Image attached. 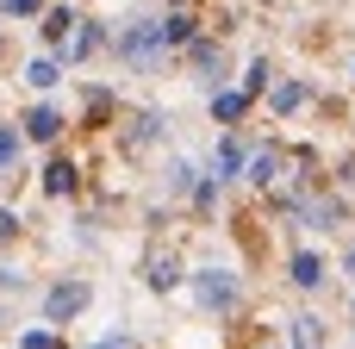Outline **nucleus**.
I'll return each instance as SVG.
<instances>
[{
  "instance_id": "nucleus-1",
  "label": "nucleus",
  "mask_w": 355,
  "mask_h": 349,
  "mask_svg": "<svg viewBox=\"0 0 355 349\" xmlns=\"http://www.w3.org/2000/svg\"><path fill=\"white\" fill-rule=\"evenodd\" d=\"M19 131H25V137H37V144H50V137H62V112H56V106H37Z\"/></svg>"
},
{
  "instance_id": "nucleus-2",
  "label": "nucleus",
  "mask_w": 355,
  "mask_h": 349,
  "mask_svg": "<svg viewBox=\"0 0 355 349\" xmlns=\"http://www.w3.org/2000/svg\"><path fill=\"white\" fill-rule=\"evenodd\" d=\"M81 306H87V287H81V281L56 287V293H50V325H62V318H69V312H81Z\"/></svg>"
},
{
  "instance_id": "nucleus-3",
  "label": "nucleus",
  "mask_w": 355,
  "mask_h": 349,
  "mask_svg": "<svg viewBox=\"0 0 355 349\" xmlns=\"http://www.w3.org/2000/svg\"><path fill=\"white\" fill-rule=\"evenodd\" d=\"M293 287H306V293H312V287H324V262H318L312 250H300V256H293Z\"/></svg>"
},
{
  "instance_id": "nucleus-4",
  "label": "nucleus",
  "mask_w": 355,
  "mask_h": 349,
  "mask_svg": "<svg viewBox=\"0 0 355 349\" xmlns=\"http://www.w3.org/2000/svg\"><path fill=\"white\" fill-rule=\"evenodd\" d=\"M19 150H25V131L19 125H0V175L19 169Z\"/></svg>"
},
{
  "instance_id": "nucleus-5",
  "label": "nucleus",
  "mask_w": 355,
  "mask_h": 349,
  "mask_svg": "<svg viewBox=\"0 0 355 349\" xmlns=\"http://www.w3.org/2000/svg\"><path fill=\"white\" fill-rule=\"evenodd\" d=\"M243 112H250V94H218V100H212V119H218V125H237Z\"/></svg>"
},
{
  "instance_id": "nucleus-6",
  "label": "nucleus",
  "mask_w": 355,
  "mask_h": 349,
  "mask_svg": "<svg viewBox=\"0 0 355 349\" xmlns=\"http://www.w3.org/2000/svg\"><path fill=\"white\" fill-rule=\"evenodd\" d=\"M200 300H206V306H231V300H237V287H231V281H218V275H200Z\"/></svg>"
},
{
  "instance_id": "nucleus-7",
  "label": "nucleus",
  "mask_w": 355,
  "mask_h": 349,
  "mask_svg": "<svg viewBox=\"0 0 355 349\" xmlns=\"http://www.w3.org/2000/svg\"><path fill=\"white\" fill-rule=\"evenodd\" d=\"M293 349H324V325L318 318H293Z\"/></svg>"
},
{
  "instance_id": "nucleus-8",
  "label": "nucleus",
  "mask_w": 355,
  "mask_h": 349,
  "mask_svg": "<svg viewBox=\"0 0 355 349\" xmlns=\"http://www.w3.org/2000/svg\"><path fill=\"white\" fill-rule=\"evenodd\" d=\"M69 31H75V12H69V6H56V12H44V37H50V44H62Z\"/></svg>"
},
{
  "instance_id": "nucleus-9",
  "label": "nucleus",
  "mask_w": 355,
  "mask_h": 349,
  "mask_svg": "<svg viewBox=\"0 0 355 349\" xmlns=\"http://www.w3.org/2000/svg\"><path fill=\"white\" fill-rule=\"evenodd\" d=\"M44 187H50V194H69V187H75V162H50V169H44Z\"/></svg>"
},
{
  "instance_id": "nucleus-10",
  "label": "nucleus",
  "mask_w": 355,
  "mask_h": 349,
  "mask_svg": "<svg viewBox=\"0 0 355 349\" xmlns=\"http://www.w3.org/2000/svg\"><path fill=\"white\" fill-rule=\"evenodd\" d=\"M175 281H181V262H168V256H156V262H150V287H162V293H168Z\"/></svg>"
},
{
  "instance_id": "nucleus-11",
  "label": "nucleus",
  "mask_w": 355,
  "mask_h": 349,
  "mask_svg": "<svg viewBox=\"0 0 355 349\" xmlns=\"http://www.w3.org/2000/svg\"><path fill=\"white\" fill-rule=\"evenodd\" d=\"M25 81H31V87H56V62H50V56H37V62L25 69Z\"/></svg>"
},
{
  "instance_id": "nucleus-12",
  "label": "nucleus",
  "mask_w": 355,
  "mask_h": 349,
  "mask_svg": "<svg viewBox=\"0 0 355 349\" xmlns=\"http://www.w3.org/2000/svg\"><path fill=\"white\" fill-rule=\"evenodd\" d=\"M300 100H306V87H300V81H287V87H275V112H293Z\"/></svg>"
},
{
  "instance_id": "nucleus-13",
  "label": "nucleus",
  "mask_w": 355,
  "mask_h": 349,
  "mask_svg": "<svg viewBox=\"0 0 355 349\" xmlns=\"http://www.w3.org/2000/svg\"><path fill=\"white\" fill-rule=\"evenodd\" d=\"M19 349H62V343H56L50 331H25V343H19Z\"/></svg>"
},
{
  "instance_id": "nucleus-14",
  "label": "nucleus",
  "mask_w": 355,
  "mask_h": 349,
  "mask_svg": "<svg viewBox=\"0 0 355 349\" xmlns=\"http://www.w3.org/2000/svg\"><path fill=\"white\" fill-rule=\"evenodd\" d=\"M37 6H44V0H6V12H12V19H25V12H37Z\"/></svg>"
},
{
  "instance_id": "nucleus-15",
  "label": "nucleus",
  "mask_w": 355,
  "mask_h": 349,
  "mask_svg": "<svg viewBox=\"0 0 355 349\" xmlns=\"http://www.w3.org/2000/svg\"><path fill=\"white\" fill-rule=\"evenodd\" d=\"M343 269H349V275H355V250H349V262H343Z\"/></svg>"
},
{
  "instance_id": "nucleus-16",
  "label": "nucleus",
  "mask_w": 355,
  "mask_h": 349,
  "mask_svg": "<svg viewBox=\"0 0 355 349\" xmlns=\"http://www.w3.org/2000/svg\"><path fill=\"white\" fill-rule=\"evenodd\" d=\"M100 349H119V343H100Z\"/></svg>"
}]
</instances>
